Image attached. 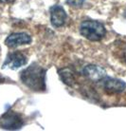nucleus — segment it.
I'll use <instances>...</instances> for the list:
<instances>
[{"label":"nucleus","mask_w":126,"mask_h":131,"mask_svg":"<svg viewBox=\"0 0 126 131\" xmlns=\"http://www.w3.org/2000/svg\"><path fill=\"white\" fill-rule=\"evenodd\" d=\"M125 17H126V10H125Z\"/></svg>","instance_id":"13"},{"label":"nucleus","mask_w":126,"mask_h":131,"mask_svg":"<svg viewBox=\"0 0 126 131\" xmlns=\"http://www.w3.org/2000/svg\"><path fill=\"white\" fill-rule=\"evenodd\" d=\"M80 32L84 37L90 41H100L106 34L104 24L95 20H85L81 23Z\"/></svg>","instance_id":"2"},{"label":"nucleus","mask_w":126,"mask_h":131,"mask_svg":"<svg viewBox=\"0 0 126 131\" xmlns=\"http://www.w3.org/2000/svg\"><path fill=\"white\" fill-rule=\"evenodd\" d=\"M123 58H124V60H125V62H126V49H125V50H124V52H123Z\"/></svg>","instance_id":"12"},{"label":"nucleus","mask_w":126,"mask_h":131,"mask_svg":"<svg viewBox=\"0 0 126 131\" xmlns=\"http://www.w3.org/2000/svg\"><path fill=\"white\" fill-rule=\"evenodd\" d=\"M14 0H0L1 3H12Z\"/></svg>","instance_id":"11"},{"label":"nucleus","mask_w":126,"mask_h":131,"mask_svg":"<svg viewBox=\"0 0 126 131\" xmlns=\"http://www.w3.org/2000/svg\"><path fill=\"white\" fill-rule=\"evenodd\" d=\"M83 73L86 78L91 81H94V82L104 80L106 77V71L101 67L96 65L85 66L83 70Z\"/></svg>","instance_id":"7"},{"label":"nucleus","mask_w":126,"mask_h":131,"mask_svg":"<svg viewBox=\"0 0 126 131\" xmlns=\"http://www.w3.org/2000/svg\"><path fill=\"white\" fill-rule=\"evenodd\" d=\"M65 2L69 6L74 7V8H79V7L83 6L84 0H66Z\"/></svg>","instance_id":"10"},{"label":"nucleus","mask_w":126,"mask_h":131,"mask_svg":"<svg viewBox=\"0 0 126 131\" xmlns=\"http://www.w3.org/2000/svg\"><path fill=\"white\" fill-rule=\"evenodd\" d=\"M20 78L23 84L33 91H44L45 89V70L35 63L24 69Z\"/></svg>","instance_id":"1"},{"label":"nucleus","mask_w":126,"mask_h":131,"mask_svg":"<svg viewBox=\"0 0 126 131\" xmlns=\"http://www.w3.org/2000/svg\"><path fill=\"white\" fill-rule=\"evenodd\" d=\"M24 125L21 115L14 111H8L0 117V127L8 130L20 129Z\"/></svg>","instance_id":"3"},{"label":"nucleus","mask_w":126,"mask_h":131,"mask_svg":"<svg viewBox=\"0 0 126 131\" xmlns=\"http://www.w3.org/2000/svg\"><path fill=\"white\" fill-rule=\"evenodd\" d=\"M59 73H60V76H61L62 80L64 81L65 84L68 85H72L73 83H74V75L70 69H60L59 70Z\"/></svg>","instance_id":"9"},{"label":"nucleus","mask_w":126,"mask_h":131,"mask_svg":"<svg viewBox=\"0 0 126 131\" xmlns=\"http://www.w3.org/2000/svg\"><path fill=\"white\" fill-rule=\"evenodd\" d=\"M27 63H28V58L24 53L21 51H14L8 54L2 68L15 70L25 66Z\"/></svg>","instance_id":"4"},{"label":"nucleus","mask_w":126,"mask_h":131,"mask_svg":"<svg viewBox=\"0 0 126 131\" xmlns=\"http://www.w3.org/2000/svg\"><path fill=\"white\" fill-rule=\"evenodd\" d=\"M30 42H31V37H30V35L25 32L12 33L5 40V44L9 48H16L18 46L29 44Z\"/></svg>","instance_id":"6"},{"label":"nucleus","mask_w":126,"mask_h":131,"mask_svg":"<svg viewBox=\"0 0 126 131\" xmlns=\"http://www.w3.org/2000/svg\"><path fill=\"white\" fill-rule=\"evenodd\" d=\"M50 13V21H51L52 26L55 28H60L65 24L67 14L64 10V8L60 5H54L49 9Z\"/></svg>","instance_id":"5"},{"label":"nucleus","mask_w":126,"mask_h":131,"mask_svg":"<svg viewBox=\"0 0 126 131\" xmlns=\"http://www.w3.org/2000/svg\"><path fill=\"white\" fill-rule=\"evenodd\" d=\"M104 89L109 93H120L126 89V84L122 80L105 77L104 80Z\"/></svg>","instance_id":"8"}]
</instances>
